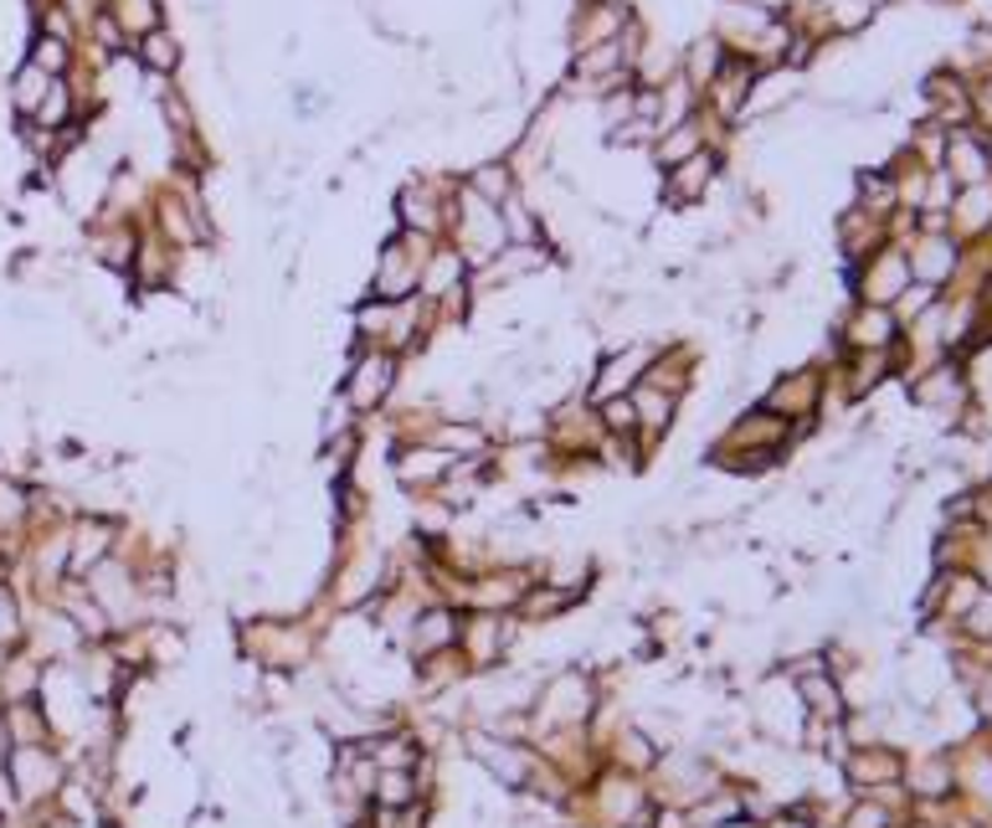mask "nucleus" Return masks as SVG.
<instances>
[{"mask_svg":"<svg viewBox=\"0 0 992 828\" xmlns=\"http://www.w3.org/2000/svg\"><path fill=\"white\" fill-rule=\"evenodd\" d=\"M402 391V355L381 350V345H355L350 366L339 376V396L360 412V417H376L387 412Z\"/></svg>","mask_w":992,"mask_h":828,"instance_id":"1","label":"nucleus"},{"mask_svg":"<svg viewBox=\"0 0 992 828\" xmlns=\"http://www.w3.org/2000/svg\"><path fill=\"white\" fill-rule=\"evenodd\" d=\"M906 402L925 417H936V423L957 427L961 412L977 402L972 396V376H967V360L961 355H946L936 366H925L921 376H910L906 381Z\"/></svg>","mask_w":992,"mask_h":828,"instance_id":"2","label":"nucleus"},{"mask_svg":"<svg viewBox=\"0 0 992 828\" xmlns=\"http://www.w3.org/2000/svg\"><path fill=\"white\" fill-rule=\"evenodd\" d=\"M823 391H828V371L823 366H797V371H782L772 387L761 391V406L797 423L803 433L823 423Z\"/></svg>","mask_w":992,"mask_h":828,"instance_id":"3","label":"nucleus"},{"mask_svg":"<svg viewBox=\"0 0 992 828\" xmlns=\"http://www.w3.org/2000/svg\"><path fill=\"white\" fill-rule=\"evenodd\" d=\"M658 355V340H627V345H612V350L591 366L587 376V396L591 402H607V396H627V391L638 387L648 366H654Z\"/></svg>","mask_w":992,"mask_h":828,"instance_id":"4","label":"nucleus"},{"mask_svg":"<svg viewBox=\"0 0 992 828\" xmlns=\"http://www.w3.org/2000/svg\"><path fill=\"white\" fill-rule=\"evenodd\" d=\"M854 299L858 304H885L890 309L900 294H906L915 278H910V263H906V248L900 242H890V248H879V253H869L864 263H854Z\"/></svg>","mask_w":992,"mask_h":828,"instance_id":"5","label":"nucleus"},{"mask_svg":"<svg viewBox=\"0 0 992 828\" xmlns=\"http://www.w3.org/2000/svg\"><path fill=\"white\" fill-rule=\"evenodd\" d=\"M921 103H925V118H931V124H942L946 135L977 124V93H972V83H967L957 68H936V72H931V78L921 83Z\"/></svg>","mask_w":992,"mask_h":828,"instance_id":"6","label":"nucleus"},{"mask_svg":"<svg viewBox=\"0 0 992 828\" xmlns=\"http://www.w3.org/2000/svg\"><path fill=\"white\" fill-rule=\"evenodd\" d=\"M509 643H515V623L505 612H473V618H458V654H463V669H494L505 664Z\"/></svg>","mask_w":992,"mask_h":828,"instance_id":"7","label":"nucleus"},{"mask_svg":"<svg viewBox=\"0 0 992 828\" xmlns=\"http://www.w3.org/2000/svg\"><path fill=\"white\" fill-rule=\"evenodd\" d=\"M839 350H895L900 345V320H895V309L885 304H849L839 320V340H833Z\"/></svg>","mask_w":992,"mask_h":828,"instance_id":"8","label":"nucleus"},{"mask_svg":"<svg viewBox=\"0 0 992 828\" xmlns=\"http://www.w3.org/2000/svg\"><path fill=\"white\" fill-rule=\"evenodd\" d=\"M942 170L957 181V191L961 186H988V175H992V135H988V129H977V124L951 129V135H946Z\"/></svg>","mask_w":992,"mask_h":828,"instance_id":"9","label":"nucleus"},{"mask_svg":"<svg viewBox=\"0 0 992 828\" xmlns=\"http://www.w3.org/2000/svg\"><path fill=\"white\" fill-rule=\"evenodd\" d=\"M906 263H910V278L925 288H946L951 284V273L961 263V242L951 232H915L906 242Z\"/></svg>","mask_w":992,"mask_h":828,"instance_id":"10","label":"nucleus"},{"mask_svg":"<svg viewBox=\"0 0 992 828\" xmlns=\"http://www.w3.org/2000/svg\"><path fill=\"white\" fill-rule=\"evenodd\" d=\"M715 175H720V150L710 145V150H700V154H690V160H679V165L664 170V202H669L673 211H690V206H700L710 196Z\"/></svg>","mask_w":992,"mask_h":828,"instance_id":"11","label":"nucleus"},{"mask_svg":"<svg viewBox=\"0 0 992 828\" xmlns=\"http://www.w3.org/2000/svg\"><path fill=\"white\" fill-rule=\"evenodd\" d=\"M843 778H849V787H858V793H875V787H885V782H900L906 778V757L895 751V746L885 741H858L843 751Z\"/></svg>","mask_w":992,"mask_h":828,"instance_id":"12","label":"nucleus"},{"mask_svg":"<svg viewBox=\"0 0 992 828\" xmlns=\"http://www.w3.org/2000/svg\"><path fill=\"white\" fill-rule=\"evenodd\" d=\"M453 463L458 458H448L442 448H432V442H396V448H391V473L402 479L406 490H422V494L438 490Z\"/></svg>","mask_w":992,"mask_h":828,"instance_id":"13","label":"nucleus"},{"mask_svg":"<svg viewBox=\"0 0 992 828\" xmlns=\"http://www.w3.org/2000/svg\"><path fill=\"white\" fill-rule=\"evenodd\" d=\"M627 396H633V412H638V438L658 453V442H669L673 423H679V406H684V396H673V391L654 387V381H638V387L627 391Z\"/></svg>","mask_w":992,"mask_h":828,"instance_id":"14","label":"nucleus"},{"mask_svg":"<svg viewBox=\"0 0 992 828\" xmlns=\"http://www.w3.org/2000/svg\"><path fill=\"white\" fill-rule=\"evenodd\" d=\"M833 237H839V253L849 257V268H854V263H864L869 253L890 248V217H875V211H858V206H849V211H839V227H833Z\"/></svg>","mask_w":992,"mask_h":828,"instance_id":"15","label":"nucleus"},{"mask_svg":"<svg viewBox=\"0 0 992 828\" xmlns=\"http://www.w3.org/2000/svg\"><path fill=\"white\" fill-rule=\"evenodd\" d=\"M5 772H11L21 797H47V793L62 787V767H57V757L42 751V746H16L11 761H5Z\"/></svg>","mask_w":992,"mask_h":828,"instance_id":"16","label":"nucleus"},{"mask_svg":"<svg viewBox=\"0 0 992 828\" xmlns=\"http://www.w3.org/2000/svg\"><path fill=\"white\" fill-rule=\"evenodd\" d=\"M114 536H118V525L114 520H103V515H83V520L72 525V536H68V572H93L99 561H108L114 556Z\"/></svg>","mask_w":992,"mask_h":828,"instance_id":"17","label":"nucleus"},{"mask_svg":"<svg viewBox=\"0 0 992 828\" xmlns=\"http://www.w3.org/2000/svg\"><path fill=\"white\" fill-rule=\"evenodd\" d=\"M406 648L417 654V659H432L442 648H458V612L432 602V608H422L412 623H406Z\"/></svg>","mask_w":992,"mask_h":828,"instance_id":"18","label":"nucleus"},{"mask_svg":"<svg viewBox=\"0 0 992 828\" xmlns=\"http://www.w3.org/2000/svg\"><path fill=\"white\" fill-rule=\"evenodd\" d=\"M946 232L957 242H977L992 232V186H961L951 211H946Z\"/></svg>","mask_w":992,"mask_h":828,"instance_id":"19","label":"nucleus"},{"mask_svg":"<svg viewBox=\"0 0 992 828\" xmlns=\"http://www.w3.org/2000/svg\"><path fill=\"white\" fill-rule=\"evenodd\" d=\"M463 186H469L478 202L505 206L509 196L520 191V175H515V165H509V160H478V165L463 175Z\"/></svg>","mask_w":992,"mask_h":828,"instance_id":"20","label":"nucleus"},{"mask_svg":"<svg viewBox=\"0 0 992 828\" xmlns=\"http://www.w3.org/2000/svg\"><path fill=\"white\" fill-rule=\"evenodd\" d=\"M135 57L145 62V72H154V78H170V72L181 68V42H175L165 26H154V32L135 36Z\"/></svg>","mask_w":992,"mask_h":828,"instance_id":"21","label":"nucleus"},{"mask_svg":"<svg viewBox=\"0 0 992 828\" xmlns=\"http://www.w3.org/2000/svg\"><path fill=\"white\" fill-rule=\"evenodd\" d=\"M51 83H57V78H51V72H42L36 68V62H26V68L16 72V83H11V103H16L21 114L26 118H36V108H42V99H47L51 93Z\"/></svg>","mask_w":992,"mask_h":828,"instance_id":"22","label":"nucleus"},{"mask_svg":"<svg viewBox=\"0 0 992 828\" xmlns=\"http://www.w3.org/2000/svg\"><path fill=\"white\" fill-rule=\"evenodd\" d=\"M26 62H36V68L51 72V78H62V72H68V62H72V47L62 42V36H47V32H42L32 42V57H26Z\"/></svg>","mask_w":992,"mask_h":828,"instance_id":"23","label":"nucleus"},{"mask_svg":"<svg viewBox=\"0 0 992 828\" xmlns=\"http://www.w3.org/2000/svg\"><path fill=\"white\" fill-rule=\"evenodd\" d=\"M21 633V612H16V602H11V591L0 587V643H11Z\"/></svg>","mask_w":992,"mask_h":828,"instance_id":"24","label":"nucleus"},{"mask_svg":"<svg viewBox=\"0 0 992 828\" xmlns=\"http://www.w3.org/2000/svg\"><path fill=\"white\" fill-rule=\"evenodd\" d=\"M16 782H11V772H5V767H0V813H11L16 808Z\"/></svg>","mask_w":992,"mask_h":828,"instance_id":"25","label":"nucleus"},{"mask_svg":"<svg viewBox=\"0 0 992 828\" xmlns=\"http://www.w3.org/2000/svg\"><path fill=\"white\" fill-rule=\"evenodd\" d=\"M627 828H648V818H643V824H627Z\"/></svg>","mask_w":992,"mask_h":828,"instance_id":"26","label":"nucleus"},{"mask_svg":"<svg viewBox=\"0 0 992 828\" xmlns=\"http://www.w3.org/2000/svg\"><path fill=\"white\" fill-rule=\"evenodd\" d=\"M566 828H587V824H566Z\"/></svg>","mask_w":992,"mask_h":828,"instance_id":"27","label":"nucleus"}]
</instances>
